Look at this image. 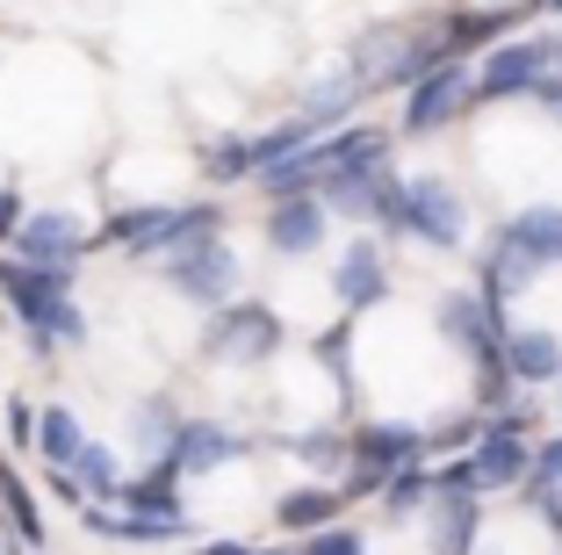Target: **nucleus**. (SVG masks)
Returning a JSON list of instances; mask_svg holds the SVG:
<instances>
[{"label": "nucleus", "mask_w": 562, "mask_h": 555, "mask_svg": "<svg viewBox=\"0 0 562 555\" xmlns=\"http://www.w3.org/2000/svg\"><path fill=\"white\" fill-rule=\"evenodd\" d=\"M30 217V202H22L15 180H0V253H8V238H15V224Z\"/></svg>", "instance_id": "obj_30"}, {"label": "nucleus", "mask_w": 562, "mask_h": 555, "mask_svg": "<svg viewBox=\"0 0 562 555\" xmlns=\"http://www.w3.org/2000/svg\"><path fill=\"white\" fill-rule=\"evenodd\" d=\"M296 555H368V541L353 534V526L331 520V526H317V534H303V548H296Z\"/></svg>", "instance_id": "obj_28"}, {"label": "nucleus", "mask_w": 562, "mask_h": 555, "mask_svg": "<svg viewBox=\"0 0 562 555\" xmlns=\"http://www.w3.org/2000/svg\"><path fill=\"white\" fill-rule=\"evenodd\" d=\"M426 526H432V555H476L483 498H462V490H432V498H426Z\"/></svg>", "instance_id": "obj_14"}, {"label": "nucleus", "mask_w": 562, "mask_h": 555, "mask_svg": "<svg viewBox=\"0 0 562 555\" xmlns=\"http://www.w3.org/2000/svg\"><path fill=\"white\" fill-rule=\"evenodd\" d=\"M0 512H8V541H15L22 555L44 548V512H36V490L22 484V469L8 455H0Z\"/></svg>", "instance_id": "obj_18"}, {"label": "nucleus", "mask_w": 562, "mask_h": 555, "mask_svg": "<svg viewBox=\"0 0 562 555\" xmlns=\"http://www.w3.org/2000/svg\"><path fill=\"white\" fill-rule=\"evenodd\" d=\"M0 541H8V526H0Z\"/></svg>", "instance_id": "obj_35"}, {"label": "nucleus", "mask_w": 562, "mask_h": 555, "mask_svg": "<svg viewBox=\"0 0 562 555\" xmlns=\"http://www.w3.org/2000/svg\"><path fill=\"white\" fill-rule=\"evenodd\" d=\"M325 224H331V210L317 196H274L267 202V245H274V253H289V260H296V253H317V245H325Z\"/></svg>", "instance_id": "obj_11"}, {"label": "nucleus", "mask_w": 562, "mask_h": 555, "mask_svg": "<svg viewBox=\"0 0 562 555\" xmlns=\"http://www.w3.org/2000/svg\"><path fill=\"white\" fill-rule=\"evenodd\" d=\"M404 231L447 253V245H462L469 210H462V196H454L447 180H404Z\"/></svg>", "instance_id": "obj_9"}, {"label": "nucleus", "mask_w": 562, "mask_h": 555, "mask_svg": "<svg viewBox=\"0 0 562 555\" xmlns=\"http://www.w3.org/2000/svg\"><path fill=\"white\" fill-rule=\"evenodd\" d=\"M195 555H281V548H252V541H202Z\"/></svg>", "instance_id": "obj_33"}, {"label": "nucleus", "mask_w": 562, "mask_h": 555, "mask_svg": "<svg viewBox=\"0 0 562 555\" xmlns=\"http://www.w3.org/2000/svg\"><path fill=\"white\" fill-rule=\"evenodd\" d=\"M311 137H325V131H311L303 115H289V123H274V131H260L252 137V174H267V166H281V159H296Z\"/></svg>", "instance_id": "obj_24"}, {"label": "nucleus", "mask_w": 562, "mask_h": 555, "mask_svg": "<svg viewBox=\"0 0 562 555\" xmlns=\"http://www.w3.org/2000/svg\"><path fill=\"white\" fill-rule=\"evenodd\" d=\"M541 73H548V36L491 44V51H483V66H469V101H519V95H533Z\"/></svg>", "instance_id": "obj_6"}, {"label": "nucleus", "mask_w": 562, "mask_h": 555, "mask_svg": "<svg viewBox=\"0 0 562 555\" xmlns=\"http://www.w3.org/2000/svg\"><path fill=\"white\" fill-rule=\"evenodd\" d=\"M513 22H519V8H491V15L476 8V15H454L440 30V51H447V58H462V51H491L497 36L513 30Z\"/></svg>", "instance_id": "obj_21"}, {"label": "nucleus", "mask_w": 562, "mask_h": 555, "mask_svg": "<svg viewBox=\"0 0 562 555\" xmlns=\"http://www.w3.org/2000/svg\"><path fill=\"white\" fill-rule=\"evenodd\" d=\"M281 346L274 303H216V318L202 325V354L210 360H267Z\"/></svg>", "instance_id": "obj_5"}, {"label": "nucleus", "mask_w": 562, "mask_h": 555, "mask_svg": "<svg viewBox=\"0 0 562 555\" xmlns=\"http://www.w3.org/2000/svg\"><path fill=\"white\" fill-rule=\"evenodd\" d=\"M202 174L210 180H246L252 174V137H216V145H202Z\"/></svg>", "instance_id": "obj_25"}, {"label": "nucleus", "mask_w": 562, "mask_h": 555, "mask_svg": "<svg viewBox=\"0 0 562 555\" xmlns=\"http://www.w3.org/2000/svg\"><path fill=\"white\" fill-rule=\"evenodd\" d=\"M289 455L311 462V469H347V433H289Z\"/></svg>", "instance_id": "obj_26"}, {"label": "nucleus", "mask_w": 562, "mask_h": 555, "mask_svg": "<svg viewBox=\"0 0 562 555\" xmlns=\"http://www.w3.org/2000/svg\"><path fill=\"white\" fill-rule=\"evenodd\" d=\"M533 8H541V15H548V8H562V0H533Z\"/></svg>", "instance_id": "obj_34"}, {"label": "nucleus", "mask_w": 562, "mask_h": 555, "mask_svg": "<svg viewBox=\"0 0 562 555\" xmlns=\"http://www.w3.org/2000/svg\"><path fill=\"white\" fill-rule=\"evenodd\" d=\"M331 296H339L347 311H368V303L390 296V267H382V245L375 238H353L347 245V260L331 267Z\"/></svg>", "instance_id": "obj_13"}, {"label": "nucleus", "mask_w": 562, "mask_h": 555, "mask_svg": "<svg viewBox=\"0 0 562 555\" xmlns=\"http://www.w3.org/2000/svg\"><path fill=\"white\" fill-rule=\"evenodd\" d=\"M8 253L30 267H58V275H80V260L94 253V231L80 224L72 210H30L8 238Z\"/></svg>", "instance_id": "obj_4"}, {"label": "nucleus", "mask_w": 562, "mask_h": 555, "mask_svg": "<svg viewBox=\"0 0 562 555\" xmlns=\"http://www.w3.org/2000/svg\"><path fill=\"white\" fill-rule=\"evenodd\" d=\"M30 447L44 455V469H72V455L87 447V425L66 404H36V441Z\"/></svg>", "instance_id": "obj_20"}, {"label": "nucleus", "mask_w": 562, "mask_h": 555, "mask_svg": "<svg viewBox=\"0 0 562 555\" xmlns=\"http://www.w3.org/2000/svg\"><path fill=\"white\" fill-rule=\"evenodd\" d=\"M339 506H347V498H339L331 484L281 490V498H274V526H281V534H317V526H331V520H339Z\"/></svg>", "instance_id": "obj_19"}, {"label": "nucleus", "mask_w": 562, "mask_h": 555, "mask_svg": "<svg viewBox=\"0 0 562 555\" xmlns=\"http://www.w3.org/2000/svg\"><path fill=\"white\" fill-rule=\"evenodd\" d=\"M527 419L519 411H491V433L476 441V455H469V469H476L483 490H513L519 476H527Z\"/></svg>", "instance_id": "obj_10"}, {"label": "nucleus", "mask_w": 562, "mask_h": 555, "mask_svg": "<svg viewBox=\"0 0 562 555\" xmlns=\"http://www.w3.org/2000/svg\"><path fill=\"white\" fill-rule=\"evenodd\" d=\"M80 526L94 541H131V548H151V541H181L188 520H137V512H116V506H80Z\"/></svg>", "instance_id": "obj_17"}, {"label": "nucleus", "mask_w": 562, "mask_h": 555, "mask_svg": "<svg viewBox=\"0 0 562 555\" xmlns=\"http://www.w3.org/2000/svg\"><path fill=\"white\" fill-rule=\"evenodd\" d=\"M432 498V476L418 469V462H404V469H390V484H382V506L390 512H418Z\"/></svg>", "instance_id": "obj_27"}, {"label": "nucleus", "mask_w": 562, "mask_h": 555, "mask_svg": "<svg viewBox=\"0 0 562 555\" xmlns=\"http://www.w3.org/2000/svg\"><path fill=\"white\" fill-rule=\"evenodd\" d=\"M0 296H8V311L22 318L36 360H58V346H87V311L72 303V275L0 253Z\"/></svg>", "instance_id": "obj_1"}, {"label": "nucleus", "mask_w": 562, "mask_h": 555, "mask_svg": "<svg viewBox=\"0 0 562 555\" xmlns=\"http://www.w3.org/2000/svg\"><path fill=\"white\" fill-rule=\"evenodd\" d=\"M0 419H8V433H0V441L30 455V441H36V404H30V397H8V404H0Z\"/></svg>", "instance_id": "obj_29"}, {"label": "nucleus", "mask_w": 562, "mask_h": 555, "mask_svg": "<svg viewBox=\"0 0 562 555\" xmlns=\"http://www.w3.org/2000/svg\"><path fill=\"white\" fill-rule=\"evenodd\" d=\"M72 484L87 490V506H109V498H116V484H123V469H116V455H109V447L101 441H87L80 455H72Z\"/></svg>", "instance_id": "obj_22"}, {"label": "nucleus", "mask_w": 562, "mask_h": 555, "mask_svg": "<svg viewBox=\"0 0 562 555\" xmlns=\"http://www.w3.org/2000/svg\"><path fill=\"white\" fill-rule=\"evenodd\" d=\"M173 425H181V404H173V397H145V404H137V419H131V441L159 462L166 441H173Z\"/></svg>", "instance_id": "obj_23"}, {"label": "nucleus", "mask_w": 562, "mask_h": 555, "mask_svg": "<svg viewBox=\"0 0 562 555\" xmlns=\"http://www.w3.org/2000/svg\"><path fill=\"white\" fill-rule=\"evenodd\" d=\"M462 109H469V66H462V58H447V66L418 73V80L404 87V131H412V137L454 123Z\"/></svg>", "instance_id": "obj_7"}, {"label": "nucleus", "mask_w": 562, "mask_h": 555, "mask_svg": "<svg viewBox=\"0 0 562 555\" xmlns=\"http://www.w3.org/2000/svg\"><path fill=\"white\" fill-rule=\"evenodd\" d=\"M533 95H541L548 109H562V36H548V73L533 80Z\"/></svg>", "instance_id": "obj_31"}, {"label": "nucleus", "mask_w": 562, "mask_h": 555, "mask_svg": "<svg viewBox=\"0 0 562 555\" xmlns=\"http://www.w3.org/2000/svg\"><path fill=\"white\" fill-rule=\"evenodd\" d=\"M159 275H166L173 296L216 311V303H232V289H238V253L224 238H195V245H173V253L159 260Z\"/></svg>", "instance_id": "obj_3"}, {"label": "nucleus", "mask_w": 562, "mask_h": 555, "mask_svg": "<svg viewBox=\"0 0 562 555\" xmlns=\"http://www.w3.org/2000/svg\"><path fill=\"white\" fill-rule=\"evenodd\" d=\"M44 484H50V498H58V506H72V512H80V506H87V490H80V484H72V476H66V469H50V476H44Z\"/></svg>", "instance_id": "obj_32"}, {"label": "nucleus", "mask_w": 562, "mask_h": 555, "mask_svg": "<svg viewBox=\"0 0 562 555\" xmlns=\"http://www.w3.org/2000/svg\"><path fill=\"white\" fill-rule=\"evenodd\" d=\"M497 360H505V376L527 382V390H548V382H562V340L555 332H505V346H497Z\"/></svg>", "instance_id": "obj_15"}, {"label": "nucleus", "mask_w": 562, "mask_h": 555, "mask_svg": "<svg viewBox=\"0 0 562 555\" xmlns=\"http://www.w3.org/2000/svg\"><path fill=\"white\" fill-rule=\"evenodd\" d=\"M224 231V202H145V210H116L94 231V245H123L131 260L159 267L173 245H195Z\"/></svg>", "instance_id": "obj_2"}, {"label": "nucleus", "mask_w": 562, "mask_h": 555, "mask_svg": "<svg viewBox=\"0 0 562 555\" xmlns=\"http://www.w3.org/2000/svg\"><path fill=\"white\" fill-rule=\"evenodd\" d=\"M109 506H116V512H137V520H188V512H181V476L159 469V462H151L145 476H123Z\"/></svg>", "instance_id": "obj_16"}, {"label": "nucleus", "mask_w": 562, "mask_h": 555, "mask_svg": "<svg viewBox=\"0 0 562 555\" xmlns=\"http://www.w3.org/2000/svg\"><path fill=\"white\" fill-rule=\"evenodd\" d=\"M497 245H513L533 275H541V267H562V210L555 202H533V210L505 217V224H497Z\"/></svg>", "instance_id": "obj_12"}, {"label": "nucleus", "mask_w": 562, "mask_h": 555, "mask_svg": "<svg viewBox=\"0 0 562 555\" xmlns=\"http://www.w3.org/2000/svg\"><path fill=\"white\" fill-rule=\"evenodd\" d=\"M238 455H252L246 433H232V425H216V419H181L173 441H166V455H159V469L202 476V469H224V462H238Z\"/></svg>", "instance_id": "obj_8"}]
</instances>
